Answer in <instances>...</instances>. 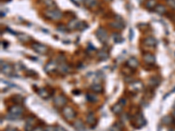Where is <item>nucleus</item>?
<instances>
[{
    "mask_svg": "<svg viewBox=\"0 0 175 131\" xmlns=\"http://www.w3.org/2000/svg\"><path fill=\"white\" fill-rule=\"evenodd\" d=\"M129 120L131 121V125L135 128H141L145 125V120L143 116V114L141 112H136L134 114H131L129 116Z\"/></svg>",
    "mask_w": 175,
    "mask_h": 131,
    "instance_id": "f257e3e1",
    "label": "nucleus"
},
{
    "mask_svg": "<svg viewBox=\"0 0 175 131\" xmlns=\"http://www.w3.org/2000/svg\"><path fill=\"white\" fill-rule=\"evenodd\" d=\"M24 109L20 104L15 103L13 106L10 107L8 109V118L9 119H20Z\"/></svg>",
    "mask_w": 175,
    "mask_h": 131,
    "instance_id": "f03ea898",
    "label": "nucleus"
},
{
    "mask_svg": "<svg viewBox=\"0 0 175 131\" xmlns=\"http://www.w3.org/2000/svg\"><path fill=\"white\" fill-rule=\"evenodd\" d=\"M61 113H62V115L65 118V120H67L68 121H74V119L76 117V112L71 107L65 106L64 108H62Z\"/></svg>",
    "mask_w": 175,
    "mask_h": 131,
    "instance_id": "7ed1b4c3",
    "label": "nucleus"
},
{
    "mask_svg": "<svg viewBox=\"0 0 175 131\" xmlns=\"http://www.w3.org/2000/svg\"><path fill=\"white\" fill-rule=\"evenodd\" d=\"M45 15L48 19L54 20V21H57L59 19H61L62 18V12L60 10L57 9H52V10H48L45 12Z\"/></svg>",
    "mask_w": 175,
    "mask_h": 131,
    "instance_id": "20e7f679",
    "label": "nucleus"
},
{
    "mask_svg": "<svg viewBox=\"0 0 175 131\" xmlns=\"http://www.w3.org/2000/svg\"><path fill=\"white\" fill-rule=\"evenodd\" d=\"M67 97L63 95H59L54 98V105L56 108H64L67 104Z\"/></svg>",
    "mask_w": 175,
    "mask_h": 131,
    "instance_id": "39448f33",
    "label": "nucleus"
},
{
    "mask_svg": "<svg viewBox=\"0 0 175 131\" xmlns=\"http://www.w3.org/2000/svg\"><path fill=\"white\" fill-rule=\"evenodd\" d=\"M96 35L97 38L99 39V41L102 42V43H103V44H105V43L108 41V39H109L107 32H106L103 28H102V27H100V28H98V29L96 30Z\"/></svg>",
    "mask_w": 175,
    "mask_h": 131,
    "instance_id": "423d86ee",
    "label": "nucleus"
},
{
    "mask_svg": "<svg viewBox=\"0 0 175 131\" xmlns=\"http://www.w3.org/2000/svg\"><path fill=\"white\" fill-rule=\"evenodd\" d=\"M32 48L36 53H38L39 54H45L48 51V47H46L45 45H42V44H39V43H33V44H32Z\"/></svg>",
    "mask_w": 175,
    "mask_h": 131,
    "instance_id": "0eeeda50",
    "label": "nucleus"
},
{
    "mask_svg": "<svg viewBox=\"0 0 175 131\" xmlns=\"http://www.w3.org/2000/svg\"><path fill=\"white\" fill-rule=\"evenodd\" d=\"M143 60L145 61V63L148 64V65H152L155 63L156 61V59H155V56L150 53H146L143 55Z\"/></svg>",
    "mask_w": 175,
    "mask_h": 131,
    "instance_id": "6e6552de",
    "label": "nucleus"
},
{
    "mask_svg": "<svg viewBox=\"0 0 175 131\" xmlns=\"http://www.w3.org/2000/svg\"><path fill=\"white\" fill-rule=\"evenodd\" d=\"M1 72L2 73L6 74V75H11V73L13 72V68L11 65L9 64H6V63H4L2 62V66H1Z\"/></svg>",
    "mask_w": 175,
    "mask_h": 131,
    "instance_id": "1a4fd4ad",
    "label": "nucleus"
},
{
    "mask_svg": "<svg viewBox=\"0 0 175 131\" xmlns=\"http://www.w3.org/2000/svg\"><path fill=\"white\" fill-rule=\"evenodd\" d=\"M145 46L149 47H155L157 45V40L153 37H147L144 39Z\"/></svg>",
    "mask_w": 175,
    "mask_h": 131,
    "instance_id": "9d476101",
    "label": "nucleus"
},
{
    "mask_svg": "<svg viewBox=\"0 0 175 131\" xmlns=\"http://www.w3.org/2000/svg\"><path fill=\"white\" fill-rule=\"evenodd\" d=\"M130 90L138 92V91H139V90H141L143 88V84H142L141 81H134L132 83H130Z\"/></svg>",
    "mask_w": 175,
    "mask_h": 131,
    "instance_id": "9b49d317",
    "label": "nucleus"
},
{
    "mask_svg": "<svg viewBox=\"0 0 175 131\" xmlns=\"http://www.w3.org/2000/svg\"><path fill=\"white\" fill-rule=\"evenodd\" d=\"M79 25H80V22L76 19H74L72 20H70L67 25V28L68 30H75V29H78L79 27Z\"/></svg>",
    "mask_w": 175,
    "mask_h": 131,
    "instance_id": "f8f14e48",
    "label": "nucleus"
},
{
    "mask_svg": "<svg viewBox=\"0 0 175 131\" xmlns=\"http://www.w3.org/2000/svg\"><path fill=\"white\" fill-rule=\"evenodd\" d=\"M127 66L131 69H136L138 67V61L135 58H130L127 60Z\"/></svg>",
    "mask_w": 175,
    "mask_h": 131,
    "instance_id": "ddd939ff",
    "label": "nucleus"
},
{
    "mask_svg": "<svg viewBox=\"0 0 175 131\" xmlns=\"http://www.w3.org/2000/svg\"><path fill=\"white\" fill-rule=\"evenodd\" d=\"M160 81H161V80H160L158 77L155 76V77H152V78L150 79L148 84H149V86H150V87H157V86L160 84Z\"/></svg>",
    "mask_w": 175,
    "mask_h": 131,
    "instance_id": "4468645a",
    "label": "nucleus"
},
{
    "mask_svg": "<svg viewBox=\"0 0 175 131\" xmlns=\"http://www.w3.org/2000/svg\"><path fill=\"white\" fill-rule=\"evenodd\" d=\"M38 95H39L41 98H43V99H48V98L50 97L49 92L48 91V89L44 88V87H42V88H39V89L38 90Z\"/></svg>",
    "mask_w": 175,
    "mask_h": 131,
    "instance_id": "2eb2a0df",
    "label": "nucleus"
},
{
    "mask_svg": "<svg viewBox=\"0 0 175 131\" xmlns=\"http://www.w3.org/2000/svg\"><path fill=\"white\" fill-rule=\"evenodd\" d=\"M124 106L123 105H122L119 102H117V103H116L113 107H112V112L114 113V114H116V115H119V114H121L122 113V111H123V108Z\"/></svg>",
    "mask_w": 175,
    "mask_h": 131,
    "instance_id": "dca6fc26",
    "label": "nucleus"
},
{
    "mask_svg": "<svg viewBox=\"0 0 175 131\" xmlns=\"http://www.w3.org/2000/svg\"><path fill=\"white\" fill-rule=\"evenodd\" d=\"M86 121H87L88 124H89L90 126H91V127H93L96 122V117H95L93 113H90V114H89L87 115Z\"/></svg>",
    "mask_w": 175,
    "mask_h": 131,
    "instance_id": "f3484780",
    "label": "nucleus"
},
{
    "mask_svg": "<svg viewBox=\"0 0 175 131\" xmlns=\"http://www.w3.org/2000/svg\"><path fill=\"white\" fill-rule=\"evenodd\" d=\"M56 68H57V66H56L55 62L50 61V62H48V63L46 65V67H45V71H47L48 73H50V72L54 71Z\"/></svg>",
    "mask_w": 175,
    "mask_h": 131,
    "instance_id": "a211bd4d",
    "label": "nucleus"
},
{
    "mask_svg": "<svg viewBox=\"0 0 175 131\" xmlns=\"http://www.w3.org/2000/svg\"><path fill=\"white\" fill-rule=\"evenodd\" d=\"M91 90L94 92V93H96V94H99V93H102L103 92V86L101 84H98V83H95L91 86Z\"/></svg>",
    "mask_w": 175,
    "mask_h": 131,
    "instance_id": "6ab92c4d",
    "label": "nucleus"
},
{
    "mask_svg": "<svg viewBox=\"0 0 175 131\" xmlns=\"http://www.w3.org/2000/svg\"><path fill=\"white\" fill-rule=\"evenodd\" d=\"M110 25L112 28H114V29H117V30H119V29H123V28L124 27V25H123L122 22L118 21V20H116V21H114V22H111V23L110 24Z\"/></svg>",
    "mask_w": 175,
    "mask_h": 131,
    "instance_id": "aec40b11",
    "label": "nucleus"
},
{
    "mask_svg": "<svg viewBox=\"0 0 175 131\" xmlns=\"http://www.w3.org/2000/svg\"><path fill=\"white\" fill-rule=\"evenodd\" d=\"M122 128H123V124L120 122H116L110 128V131H123Z\"/></svg>",
    "mask_w": 175,
    "mask_h": 131,
    "instance_id": "412c9836",
    "label": "nucleus"
},
{
    "mask_svg": "<svg viewBox=\"0 0 175 131\" xmlns=\"http://www.w3.org/2000/svg\"><path fill=\"white\" fill-rule=\"evenodd\" d=\"M84 2H85L86 6L89 7V8H94V7H96V6L97 5V4H98L97 0H85Z\"/></svg>",
    "mask_w": 175,
    "mask_h": 131,
    "instance_id": "4be33fe9",
    "label": "nucleus"
},
{
    "mask_svg": "<svg viewBox=\"0 0 175 131\" xmlns=\"http://www.w3.org/2000/svg\"><path fill=\"white\" fill-rule=\"evenodd\" d=\"M155 11H156V12H157L158 14L163 15V14H165V13L166 12V8H165L164 5H158L155 7Z\"/></svg>",
    "mask_w": 175,
    "mask_h": 131,
    "instance_id": "5701e85b",
    "label": "nucleus"
},
{
    "mask_svg": "<svg viewBox=\"0 0 175 131\" xmlns=\"http://www.w3.org/2000/svg\"><path fill=\"white\" fill-rule=\"evenodd\" d=\"M97 57L100 59V60H107L109 58V53L106 52V51H103V50H101L97 53Z\"/></svg>",
    "mask_w": 175,
    "mask_h": 131,
    "instance_id": "b1692460",
    "label": "nucleus"
},
{
    "mask_svg": "<svg viewBox=\"0 0 175 131\" xmlns=\"http://www.w3.org/2000/svg\"><path fill=\"white\" fill-rule=\"evenodd\" d=\"M18 38H19V40H20L21 42H25V43L30 41V39H31V38H30L29 36H27L26 34H24V33H19V34L18 35Z\"/></svg>",
    "mask_w": 175,
    "mask_h": 131,
    "instance_id": "393cba45",
    "label": "nucleus"
},
{
    "mask_svg": "<svg viewBox=\"0 0 175 131\" xmlns=\"http://www.w3.org/2000/svg\"><path fill=\"white\" fill-rule=\"evenodd\" d=\"M156 6H157V5H156V1H155V0H148V1L146 2V4H145V7H146L147 9H149V10L153 9V8H155Z\"/></svg>",
    "mask_w": 175,
    "mask_h": 131,
    "instance_id": "a878e982",
    "label": "nucleus"
},
{
    "mask_svg": "<svg viewBox=\"0 0 175 131\" xmlns=\"http://www.w3.org/2000/svg\"><path fill=\"white\" fill-rule=\"evenodd\" d=\"M87 100L90 102H96L98 100V98L95 94H88L87 95Z\"/></svg>",
    "mask_w": 175,
    "mask_h": 131,
    "instance_id": "bb28decb",
    "label": "nucleus"
},
{
    "mask_svg": "<svg viewBox=\"0 0 175 131\" xmlns=\"http://www.w3.org/2000/svg\"><path fill=\"white\" fill-rule=\"evenodd\" d=\"M74 127L77 130H79V131H81V130H82V129L84 128V125H83V123L81 122V121H74Z\"/></svg>",
    "mask_w": 175,
    "mask_h": 131,
    "instance_id": "cd10ccee",
    "label": "nucleus"
},
{
    "mask_svg": "<svg viewBox=\"0 0 175 131\" xmlns=\"http://www.w3.org/2000/svg\"><path fill=\"white\" fill-rule=\"evenodd\" d=\"M59 70L61 73H68L69 71V67L66 64H61L59 66Z\"/></svg>",
    "mask_w": 175,
    "mask_h": 131,
    "instance_id": "c85d7f7f",
    "label": "nucleus"
},
{
    "mask_svg": "<svg viewBox=\"0 0 175 131\" xmlns=\"http://www.w3.org/2000/svg\"><path fill=\"white\" fill-rule=\"evenodd\" d=\"M113 39L116 43H120L123 40V38L119 33H113Z\"/></svg>",
    "mask_w": 175,
    "mask_h": 131,
    "instance_id": "c756f323",
    "label": "nucleus"
},
{
    "mask_svg": "<svg viewBox=\"0 0 175 131\" xmlns=\"http://www.w3.org/2000/svg\"><path fill=\"white\" fill-rule=\"evenodd\" d=\"M163 123L164 124H165V125H169V124H171L172 122V118L171 117V116H169V115H166V116H165L164 118H163Z\"/></svg>",
    "mask_w": 175,
    "mask_h": 131,
    "instance_id": "7c9ffc66",
    "label": "nucleus"
},
{
    "mask_svg": "<svg viewBox=\"0 0 175 131\" xmlns=\"http://www.w3.org/2000/svg\"><path fill=\"white\" fill-rule=\"evenodd\" d=\"M45 4L48 7H50V8L56 7V5L54 4V0H45Z\"/></svg>",
    "mask_w": 175,
    "mask_h": 131,
    "instance_id": "2f4dec72",
    "label": "nucleus"
},
{
    "mask_svg": "<svg viewBox=\"0 0 175 131\" xmlns=\"http://www.w3.org/2000/svg\"><path fill=\"white\" fill-rule=\"evenodd\" d=\"M166 4L172 9H175V0H166Z\"/></svg>",
    "mask_w": 175,
    "mask_h": 131,
    "instance_id": "473e14b6",
    "label": "nucleus"
},
{
    "mask_svg": "<svg viewBox=\"0 0 175 131\" xmlns=\"http://www.w3.org/2000/svg\"><path fill=\"white\" fill-rule=\"evenodd\" d=\"M86 27H87V25L84 22H80V25H79V27H78L79 30H84Z\"/></svg>",
    "mask_w": 175,
    "mask_h": 131,
    "instance_id": "72a5a7b5",
    "label": "nucleus"
},
{
    "mask_svg": "<svg viewBox=\"0 0 175 131\" xmlns=\"http://www.w3.org/2000/svg\"><path fill=\"white\" fill-rule=\"evenodd\" d=\"M4 131H19L16 128H13V127H7L5 128Z\"/></svg>",
    "mask_w": 175,
    "mask_h": 131,
    "instance_id": "f704fd0d",
    "label": "nucleus"
},
{
    "mask_svg": "<svg viewBox=\"0 0 175 131\" xmlns=\"http://www.w3.org/2000/svg\"><path fill=\"white\" fill-rule=\"evenodd\" d=\"M45 131H55V128L53 126H48L45 128Z\"/></svg>",
    "mask_w": 175,
    "mask_h": 131,
    "instance_id": "c9c22d12",
    "label": "nucleus"
},
{
    "mask_svg": "<svg viewBox=\"0 0 175 131\" xmlns=\"http://www.w3.org/2000/svg\"><path fill=\"white\" fill-rule=\"evenodd\" d=\"M55 131H67V130L61 126H56L55 127Z\"/></svg>",
    "mask_w": 175,
    "mask_h": 131,
    "instance_id": "e433bc0d",
    "label": "nucleus"
},
{
    "mask_svg": "<svg viewBox=\"0 0 175 131\" xmlns=\"http://www.w3.org/2000/svg\"><path fill=\"white\" fill-rule=\"evenodd\" d=\"M32 131H45V129H43L42 127L39 126V127H34V128L32 129Z\"/></svg>",
    "mask_w": 175,
    "mask_h": 131,
    "instance_id": "4c0bfd02",
    "label": "nucleus"
},
{
    "mask_svg": "<svg viewBox=\"0 0 175 131\" xmlns=\"http://www.w3.org/2000/svg\"><path fill=\"white\" fill-rule=\"evenodd\" d=\"M172 116H173V117L175 118V111H174V112L172 113Z\"/></svg>",
    "mask_w": 175,
    "mask_h": 131,
    "instance_id": "58836bf2",
    "label": "nucleus"
},
{
    "mask_svg": "<svg viewBox=\"0 0 175 131\" xmlns=\"http://www.w3.org/2000/svg\"><path fill=\"white\" fill-rule=\"evenodd\" d=\"M105 1H111V0H105Z\"/></svg>",
    "mask_w": 175,
    "mask_h": 131,
    "instance_id": "ea45409f",
    "label": "nucleus"
},
{
    "mask_svg": "<svg viewBox=\"0 0 175 131\" xmlns=\"http://www.w3.org/2000/svg\"><path fill=\"white\" fill-rule=\"evenodd\" d=\"M82 1H85V0H82Z\"/></svg>",
    "mask_w": 175,
    "mask_h": 131,
    "instance_id": "a19ab883",
    "label": "nucleus"
}]
</instances>
